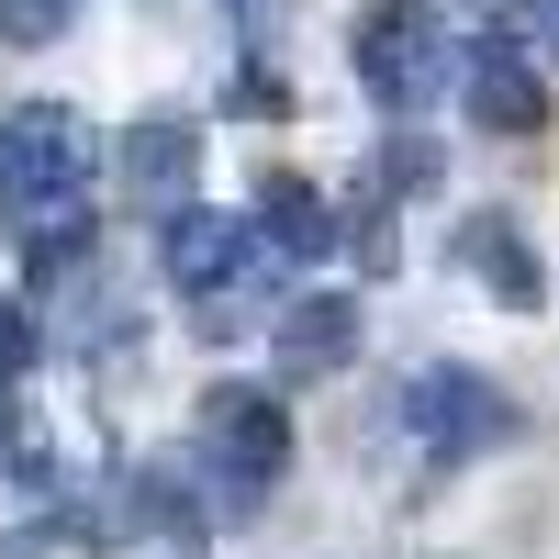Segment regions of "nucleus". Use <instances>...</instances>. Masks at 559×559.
I'll use <instances>...</instances> for the list:
<instances>
[{
	"label": "nucleus",
	"mask_w": 559,
	"mask_h": 559,
	"mask_svg": "<svg viewBox=\"0 0 559 559\" xmlns=\"http://www.w3.org/2000/svg\"><path fill=\"white\" fill-rule=\"evenodd\" d=\"M191 179H202V123L157 112V123L123 134V191L146 202V213H179V202H191Z\"/></svg>",
	"instance_id": "1a4fd4ad"
},
{
	"label": "nucleus",
	"mask_w": 559,
	"mask_h": 559,
	"mask_svg": "<svg viewBox=\"0 0 559 559\" xmlns=\"http://www.w3.org/2000/svg\"><path fill=\"white\" fill-rule=\"evenodd\" d=\"M481 12H492V34H537L559 57V0H481Z\"/></svg>",
	"instance_id": "ddd939ff"
},
{
	"label": "nucleus",
	"mask_w": 559,
	"mask_h": 559,
	"mask_svg": "<svg viewBox=\"0 0 559 559\" xmlns=\"http://www.w3.org/2000/svg\"><path fill=\"white\" fill-rule=\"evenodd\" d=\"M459 90H471V123L503 134V146H526V134H548V79L515 57V45H471V68H459Z\"/></svg>",
	"instance_id": "423d86ee"
},
{
	"label": "nucleus",
	"mask_w": 559,
	"mask_h": 559,
	"mask_svg": "<svg viewBox=\"0 0 559 559\" xmlns=\"http://www.w3.org/2000/svg\"><path fill=\"white\" fill-rule=\"evenodd\" d=\"M157 269H168V292H191L202 324L224 336V324H247L236 292L258 280V224L213 213V202H179V213H157Z\"/></svg>",
	"instance_id": "7ed1b4c3"
},
{
	"label": "nucleus",
	"mask_w": 559,
	"mask_h": 559,
	"mask_svg": "<svg viewBox=\"0 0 559 559\" xmlns=\"http://www.w3.org/2000/svg\"><path fill=\"white\" fill-rule=\"evenodd\" d=\"M202 459L236 515H258V503L280 492V471H292V414H280V392L258 381H213L202 392Z\"/></svg>",
	"instance_id": "f03ea898"
},
{
	"label": "nucleus",
	"mask_w": 559,
	"mask_h": 559,
	"mask_svg": "<svg viewBox=\"0 0 559 559\" xmlns=\"http://www.w3.org/2000/svg\"><path fill=\"white\" fill-rule=\"evenodd\" d=\"M0 224H23V202H12V157H0Z\"/></svg>",
	"instance_id": "2eb2a0df"
},
{
	"label": "nucleus",
	"mask_w": 559,
	"mask_h": 559,
	"mask_svg": "<svg viewBox=\"0 0 559 559\" xmlns=\"http://www.w3.org/2000/svg\"><path fill=\"white\" fill-rule=\"evenodd\" d=\"M459 269H471L503 313H537L548 302V269H537V247H526L515 213H471V224H459Z\"/></svg>",
	"instance_id": "0eeeda50"
},
{
	"label": "nucleus",
	"mask_w": 559,
	"mask_h": 559,
	"mask_svg": "<svg viewBox=\"0 0 559 559\" xmlns=\"http://www.w3.org/2000/svg\"><path fill=\"white\" fill-rule=\"evenodd\" d=\"M437 146H426V134H414V123H392V146H381V179H392V191H437Z\"/></svg>",
	"instance_id": "f8f14e48"
},
{
	"label": "nucleus",
	"mask_w": 559,
	"mask_h": 559,
	"mask_svg": "<svg viewBox=\"0 0 559 559\" xmlns=\"http://www.w3.org/2000/svg\"><path fill=\"white\" fill-rule=\"evenodd\" d=\"M403 437H414V471H471L481 448L515 437V403H503L481 369H459V358H426L403 381Z\"/></svg>",
	"instance_id": "f257e3e1"
},
{
	"label": "nucleus",
	"mask_w": 559,
	"mask_h": 559,
	"mask_svg": "<svg viewBox=\"0 0 559 559\" xmlns=\"http://www.w3.org/2000/svg\"><path fill=\"white\" fill-rule=\"evenodd\" d=\"M437 68H448V34H437L426 0H369V12H358V90H369L392 123L426 112Z\"/></svg>",
	"instance_id": "20e7f679"
},
{
	"label": "nucleus",
	"mask_w": 559,
	"mask_h": 559,
	"mask_svg": "<svg viewBox=\"0 0 559 559\" xmlns=\"http://www.w3.org/2000/svg\"><path fill=\"white\" fill-rule=\"evenodd\" d=\"M0 157H12V202L45 213V202H79L90 168H102V134H90L68 102H23L12 123H0Z\"/></svg>",
	"instance_id": "39448f33"
},
{
	"label": "nucleus",
	"mask_w": 559,
	"mask_h": 559,
	"mask_svg": "<svg viewBox=\"0 0 559 559\" xmlns=\"http://www.w3.org/2000/svg\"><path fill=\"white\" fill-rule=\"evenodd\" d=\"M269 347H280L292 381L347 369V358H358V292H302V302H280V313H269Z\"/></svg>",
	"instance_id": "6e6552de"
},
{
	"label": "nucleus",
	"mask_w": 559,
	"mask_h": 559,
	"mask_svg": "<svg viewBox=\"0 0 559 559\" xmlns=\"http://www.w3.org/2000/svg\"><path fill=\"white\" fill-rule=\"evenodd\" d=\"M258 247H280V258H324V247H336V202H324L302 168H269V179H258Z\"/></svg>",
	"instance_id": "9d476101"
},
{
	"label": "nucleus",
	"mask_w": 559,
	"mask_h": 559,
	"mask_svg": "<svg viewBox=\"0 0 559 559\" xmlns=\"http://www.w3.org/2000/svg\"><path fill=\"white\" fill-rule=\"evenodd\" d=\"M57 23H68V0H0V34L12 45H57Z\"/></svg>",
	"instance_id": "4468645a"
},
{
	"label": "nucleus",
	"mask_w": 559,
	"mask_h": 559,
	"mask_svg": "<svg viewBox=\"0 0 559 559\" xmlns=\"http://www.w3.org/2000/svg\"><path fill=\"white\" fill-rule=\"evenodd\" d=\"M34 358H45V313L12 292V302H0V392H23V381H34Z\"/></svg>",
	"instance_id": "9b49d317"
}]
</instances>
